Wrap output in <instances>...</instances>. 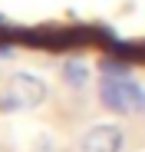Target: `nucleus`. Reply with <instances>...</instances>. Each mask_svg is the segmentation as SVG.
I'll return each mask as SVG.
<instances>
[{"mask_svg": "<svg viewBox=\"0 0 145 152\" xmlns=\"http://www.w3.org/2000/svg\"><path fill=\"white\" fill-rule=\"evenodd\" d=\"M99 99L109 113L129 116V113H145V89L125 76H102L99 83Z\"/></svg>", "mask_w": 145, "mask_h": 152, "instance_id": "1", "label": "nucleus"}, {"mask_svg": "<svg viewBox=\"0 0 145 152\" xmlns=\"http://www.w3.org/2000/svg\"><path fill=\"white\" fill-rule=\"evenodd\" d=\"M122 126L115 122H99V126H89L86 136L79 139V149L83 152H122Z\"/></svg>", "mask_w": 145, "mask_h": 152, "instance_id": "2", "label": "nucleus"}, {"mask_svg": "<svg viewBox=\"0 0 145 152\" xmlns=\"http://www.w3.org/2000/svg\"><path fill=\"white\" fill-rule=\"evenodd\" d=\"M7 89L17 96V103L23 109H36V106H43V99H46V83L40 80L36 73H17V76H10Z\"/></svg>", "mask_w": 145, "mask_h": 152, "instance_id": "3", "label": "nucleus"}, {"mask_svg": "<svg viewBox=\"0 0 145 152\" xmlns=\"http://www.w3.org/2000/svg\"><path fill=\"white\" fill-rule=\"evenodd\" d=\"M59 73H63V83H66L69 89H83V86L89 83V66H86L83 60H66Z\"/></svg>", "mask_w": 145, "mask_h": 152, "instance_id": "4", "label": "nucleus"}, {"mask_svg": "<svg viewBox=\"0 0 145 152\" xmlns=\"http://www.w3.org/2000/svg\"><path fill=\"white\" fill-rule=\"evenodd\" d=\"M17 109H23V106L17 103V96L4 86V89H0V113H17Z\"/></svg>", "mask_w": 145, "mask_h": 152, "instance_id": "5", "label": "nucleus"}]
</instances>
